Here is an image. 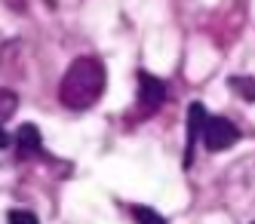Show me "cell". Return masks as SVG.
<instances>
[{"label":"cell","mask_w":255,"mask_h":224,"mask_svg":"<svg viewBox=\"0 0 255 224\" xmlns=\"http://www.w3.org/2000/svg\"><path fill=\"white\" fill-rule=\"evenodd\" d=\"M105 92V65L96 55H80L68 65L65 77L59 83V99L71 111L93 108Z\"/></svg>","instance_id":"1"},{"label":"cell","mask_w":255,"mask_h":224,"mask_svg":"<svg viewBox=\"0 0 255 224\" xmlns=\"http://www.w3.org/2000/svg\"><path fill=\"white\" fill-rule=\"evenodd\" d=\"M203 141H206V147L215 154V151H228V147L240 138V129H237L228 117H206V123H203Z\"/></svg>","instance_id":"2"},{"label":"cell","mask_w":255,"mask_h":224,"mask_svg":"<svg viewBox=\"0 0 255 224\" xmlns=\"http://www.w3.org/2000/svg\"><path fill=\"white\" fill-rule=\"evenodd\" d=\"M166 92L169 89L163 80H157L148 71H138V111H141V117L157 114V108L166 102Z\"/></svg>","instance_id":"3"},{"label":"cell","mask_w":255,"mask_h":224,"mask_svg":"<svg viewBox=\"0 0 255 224\" xmlns=\"http://www.w3.org/2000/svg\"><path fill=\"white\" fill-rule=\"evenodd\" d=\"M206 108L200 105V102H194L191 108H188V141H185V166H191V160H194V144H197V138H200V132H203V123H206Z\"/></svg>","instance_id":"4"},{"label":"cell","mask_w":255,"mask_h":224,"mask_svg":"<svg viewBox=\"0 0 255 224\" xmlns=\"http://www.w3.org/2000/svg\"><path fill=\"white\" fill-rule=\"evenodd\" d=\"M15 151L19 157H37L43 151V141H40V132L34 123H22L19 132H15Z\"/></svg>","instance_id":"5"},{"label":"cell","mask_w":255,"mask_h":224,"mask_svg":"<svg viewBox=\"0 0 255 224\" xmlns=\"http://www.w3.org/2000/svg\"><path fill=\"white\" fill-rule=\"evenodd\" d=\"M228 86H231L234 92H240V99L255 102V77H246V74H240V77H231Z\"/></svg>","instance_id":"6"},{"label":"cell","mask_w":255,"mask_h":224,"mask_svg":"<svg viewBox=\"0 0 255 224\" xmlns=\"http://www.w3.org/2000/svg\"><path fill=\"white\" fill-rule=\"evenodd\" d=\"M15 108H19V96L12 89H0V123L9 120L15 114Z\"/></svg>","instance_id":"7"},{"label":"cell","mask_w":255,"mask_h":224,"mask_svg":"<svg viewBox=\"0 0 255 224\" xmlns=\"http://www.w3.org/2000/svg\"><path fill=\"white\" fill-rule=\"evenodd\" d=\"M132 215H135L138 224H166V218L154 209H148V206H132Z\"/></svg>","instance_id":"8"},{"label":"cell","mask_w":255,"mask_h":224,"mask_svg":"<svg viewBox=\"0 0 255 224\" xmlns=\"http://www.w3.org/2000/svg\"><path fill=\"white\" fill-rule=\"evenodd\" d=\"M9 224H40V221H37V215L28 212V209H12L9 212Z\"/></svg>","instance_id":"9"},{"label":"cell","mask_w":255,"mask_h":224,"mask_svg":"<svg viewBox=\"0 0 255 224\" xmlns=\"http://www.w3.org/2000/svg\"><path fill=\"white\" fill-rule=\"evenodd\" d=\"M6 144H9V132H6L3 126H0V147H6Z\"/></svg>","instance_id":"10"},{"label":"cell","mask_w":255,"mask_h":224,"mask_svg":"<svg viewBox=\"0 0 255 224\" xmlns=\"http://www.w3.org/2000/svg\"><path fill=\"white\" fill-rule=\"evenodd\" d=\"M252 224H255V221H252Z\"/></svg>","instance_id":"11"}]
</instances>
